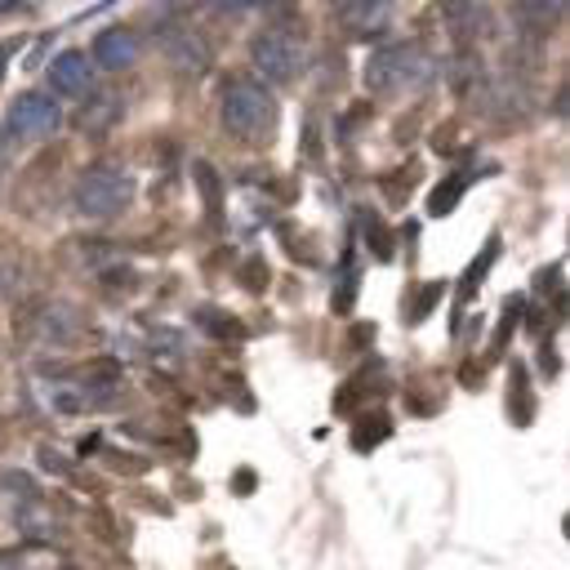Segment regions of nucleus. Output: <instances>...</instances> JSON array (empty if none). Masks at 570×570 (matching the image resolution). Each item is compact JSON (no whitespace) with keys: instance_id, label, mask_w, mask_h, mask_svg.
<instances>
[{"instance_id":"obj_17","label":"nucleus","mask_w":570,"mask_h":570,"mask_svg":"<svg viewBox=\"0 0 570 570\" xmlns=\"http://www.w3.org/2000/svg\"><path fill=\"white\" fill-rule=\"evenodd\" d=\"M196 179H201V196H205V210L214 223H223V183L210 165H196Z\"/></svg>"},{"instance_id":"obj_18","label":"nucleus","mask_w":570,"mask_h":570,"mask_svg":"<svg viewBox=\"0 0 570 570\" xmlns=\"http://www.w3.org/2000/svg\"><path fill=\"white\" fill-rule=\"evenodd\" d=\"M437 299H441V281H432L428 291H419V295H415V304L406 308V322H410V326H415V322H424V317L437 308Z\"/></svg>"},{"instance_id":"obj_10","label":"nucleus","mask_w":570,"mask_h":570,"mask_svg":"<svg viewBox=\"0 0 570 570\" xmlns=\"http://www.w3.org/2000/svg\"><path fill=\"white\" fill-rule=\"evenodd\" d=\"M339 23L353 32V41H375L393 28V10L388 6H344Z\"/></svg>"},{"instance_id":"obj_5","label":"nucleus","mask_w":570,"mask_h":570,"mask_svg":"<svg viewBox=\"0 0 570 570\" xmlns=\"http://www.w3.org/2000/svg\"><path fill=\"white\" fill-rule=\"evenodd\" d=\"M250 63L272 85H295L304 72V41L285 28H267L250 41Z\"/></svg>"},{"instance_id":"obj_16","label":"nucleus","mask_w":570,"mask_h":570,"mask_svg":"<svg viewBox=\"0 0 570 570\" xmlns=\"http://www.w3.org/2000/svg\"><path fill=\"white\" fill-rule=\"evenodd\" d=\"M415 179H419V161H406L397 174H388V179H384V192H388V201H393V205H406V196H410Z\"/></svg>"},{"instance_id":"obj_14","label":"nucleus","mask_w":570,"mask_h":570,"mask_svg":"<svg viewBox=\"0 0 570 570\" xmlns=\"http://www.w3.org/2000/svg\"><path fill=\"white\" fill-rule=\"evenodd\" d=\"M495 258H499V236H490V241H486V250L477 254V263L468 267V276H464V291H459V299H464V304H468V299L481 291V276H486V267H490Z\"/></svg>"},{"instance_id":"obj_4","label":"nucleus","mask_w":570,"mask_h":570,"mask_svg":"<svg viewBox=\"0 0 570 570\" xmlns=\"http://www.w3.org/2000/svg\"><path fill=\"white\" fill-rule=\"evenodd\" d=\"M419 81H428V54L415 41H388L366 63V85L375 94H397V90H410Z\"/></svg>"},{"instance_id":"obj_13","label":"nucleus","mask_w":570,"mask_h":570,"mask_svg":"<svg viewBox=\"0 0 570 570\" xmlns=\"http://www.w3.org/2000/svg\"><path fill=\"white\" fill-rule=\"evenodd\" d=\"M464 187H468V174H450L441 187H432V196H428V214H432V218H446V214H450V205L464 196Z\"/></svg>"},{"instance_id":"obj_9","label":"nucleus","mask_w":570,"mask_h":570,"mask_svg":"<svg viewBox=\"0 0 570 570\" xmlns=\"http://www.w3.org/2000/svg\"><path fill=\"white\" fill-rule=\"evenodd\" d=\"M94 59L108 68V72H125L134 59H139V37L125 32V28H108L94 37Z\"/></svg>"},{"instance_id":"obj_6","label":"nucleus","mask_w":570,"mask_h":570,"mask_svg":"<svg viewBox=\"0 0 570 570\" xmlns=\"http://www.w3.org/2000/svg\"><path fill=\"white\" fill-rule=\"evenodd\" d=\"M161 50L183 77H205V68H210V50L187 23H165L161 28Z\"/></svg>"},{"instance_id":"obj_8","label":"nucleus","mask_w":570,"mask_h":570,"mask_svg":"<svg viewBox=\"0 0 570 570\" xmlns=\"http://www.w3.org/2000/svg\"><path fill=\"white\" fill-rule=\"evenodd\" d=\"M50 90L63 94V99H85L94 90V68L81 50H68L50 63Z\"/></svg>"},{"instance_id":"obj_7","label":"nucleus","mask_w":570,"mask_h":570,"mask_svg":"<svg viewBox=\"0 0 570 570\" xmlns=\"http://www.w3.org/2000/svg\"><path fill=\"white\" fill-rule=\"evenodd\" d=\"M81 313L72 308V304H63V299H50V304H41L37 313H32V339L37 344H54V348H63V344H72V339H81Z\"/></svg>"},{"instance_id":"obj_20","label":"nucleus","mask_w":570,"mask_h":570,"mask_svg":"<svg viewBox=\"0 0 570 570\" xmlns=\"http://www.w3.org/2000/svg\"><path fill=\"white\" fill-rule=\"evenodd\" d=\"M521 397H526V366L512 362V424H530L526 410H521Z\"/></svg>"},{"instance_id":"obj_11","label":"nucleus","mask_w":570,"mask_h":570,"mask_svg":"<svg viewBox=\"0 0 570 570\" xmlns=\"http://www.w3.org/2000/svg\"><path fill=\"white\" fill-rule=\"evenodd\" d=\"M393 437V419H388V410H375V415H362L357 419V428H353V450H362V455H370L379 441H388Z\"/></svg>"},{"instance_id":"obj_15","label":"nucleus","mask_w":570,"mask_h":570,"mask_svg":"<svg viewBox=\"0 0 570 570\" xmlns=\"http://www.w3.org/2000/svg\"><path fill=\"white\" fill-rule=\"evenodd\" d=\"M90 108H94V112H81L77 121H81L85 130H94V134H99V130H108V125L121 116V99H116V94H103V99H94Z\"/></svg>"},{"instance_id":"obj_3","label":"nucleus","mask_w":570,"mask_h":570,"mask_svg":"<svg viewBox=\"0 0 570 570\" xmlns=\"http://www.w3.org/2000/svg\"><path fill=\"white\" fill-rule=\"evenodd\" d=\"M59 121H63V108H59L54 94H37V90L19 94L6 112V121H0V161H10L23 143H37L45 134H54Z\"/></svg>"},{"instance_id":"obj_22","label":"nucleus","mask_w":570,"mask_h":570,"mask_svg":"<svg viewBox=\"0 0 570 570\" xmlns=\"http://www.w3.org/2000/svg\"><path fill=\"white\" fill-rule=\"evenodd\" d=\"M10 54H14V41H0V77H6V68H10Z\"/></svg>"},{"instance_id":"obj_1","label":"nucleus","mask_w":570,"mask_h":570,"mask_svg":"<svg viewBox=\"0 0 570 570\" xmlns=\"http://www.w3.org/2000/svg\"><path fill=\"white\" fill-rule=\"evenodd\" d=\"M218 116H223V130L241 143H267L272 130H276V99L263 81H250V77H236L223 85L218 94Z\"/></svg>"},{"instance_id":"obj_19","label":"nucleus","mask_w":570,"mask_h":570,"mask_svg":"<svg viewBox=\"0 0 570 570\" xmlns=\"http://www.w3.org/2000/svg\"><path fill=\"white\" fill-rule=\"evenodd\" d=\"M357 281H362L357 272H348V276L339 281V291H335V299H330V308H335L339 317H348V313H353V304H357Z\"/></svg>"},{"instance_id":"obj_2","label":"nucleus","mask_w":570,"mask_h":570,"mask_svg":"<svg viewBox=\"0 0 570 570\" xmlns=\"http://www.w3.org/2000/svg\"><path fill=\"white\" fill-rule=\"evenodd\" d=\"M130 201H134V174L112 161L90 165L72 187V205L81 218H121Z\"/></svg>"},{"instance_id":"obj_12","label":"nucleus","mask_w":570,"mask_h":570,"mask_svg":"<svg viewBox=\"0 0 570 570\" xmlns=\"http://www.w3.org/2000/svg\"><path fill=\"white\" fill-rule=\"evenodd\" d=\"M196 326H201L205 335L223 339V344H236V339L245 335V326H241L236 317H227L223 308H196Z\"/></svg>"},{"instance_id":"obj_21","label":"nucleus","mask_w":570,"mask_h":570,"mask_svg":"<svg viewBox=\"0 0 570 570\" xmlns=\"http://www.w3.org/2000/svg\"><path fill=\"white\" fill-rule=\"evenodd\" d=\"M250 281H254V285H250V291H254V295H258V291H263V285H267V267H263L258 258L250 263Z\"/></svg>"}]
</instances>
